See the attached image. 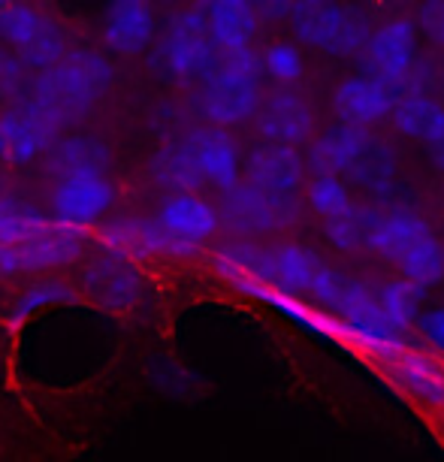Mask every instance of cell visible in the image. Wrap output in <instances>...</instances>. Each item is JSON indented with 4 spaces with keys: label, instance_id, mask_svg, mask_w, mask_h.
<instances>
[{
    "label": "cell",
    "instance_id": "d6986e66",
    "mask_svg": "<svg viewBox=\"0 0 444 462\" xmlns=\"http://www.w3.org/2000/svg\"><path fill=\"white\" fill-rule=\"evenodd\" d=\"M154 217H158L161 226L172 239L185 242V245L197 248V251L203 248L217 233V226H221V221H217V208L199 194L163 197V203Z\"/></svg>",
    "mask_w": 444,
    "mask_h": 462
},
{
    "label": "cell",
    "instance_id": "8d00e7d4",
    "mask_svg": "<svg viewBox=\"0 0 444 462\" xmlns=\"http://www.w3.org/2000/svg\"><path fill=\"white\" fill-rule=\"evenodd\" d=\"M13 275H22V260H19V251H15V248H6V245H0V282H4V278H13Z\"/></svg>",
    "mask_w": 444,
    "mask_h": 462
},
{
    "label": "cell",
    "instance_id": "d6a6232c",
    "mask_svg": "<svg viewBox=\"0 0 444 462\" xmlns=\"http://www.w3.org/2000/svg\"><path fill=\"white\" fill-rule=\"evenodd\" d=\"M260 64H264V76L284 85V88L300 82L302 73H306V58H302V49L296 42H273V46H266L264 55H260Z\"/></svg>",
    "mask_w": 444,
    "mask_h": 462
},
{
    "label": "cell",
    "instance_id": "9a60e30c",
    "mask_svg": "<svg viewBox=\"0 0 444 462\" xmlns=\"http://www.w3.org/2000/svg\"><path fill=\"white\" fill-rule=\"evenodd\" d=\"M399 103V91L390 85L372 79V76H347L336 85L333 91V109L342 125L369 130L372 125H381L393 116Z\"/></svg>",
    "mask_w": 444,
    "mask_h": 462
},
{
    "label": "cell",
    "instance_id": "f546056e",
    "mask_svg": "<svg viewBox=\"0 0 444 462\" xmlns=\"http://www.w3.org/2000/svg\"><path fill=\"white\" fill-rule=\"evenodd\" d=\"M378 215H381L378 208H372L365 203H354L351 208H345L342 215L324 221V236L329 239V245L336 251H345V254L369 251V239H372V230H375Z\"/></svg>",
    "mask_w": 444,
    "mask_h": 462
},
{
    "label": "cell",
    "instance_id": "9c48e42d",
    "mask_svg": "<svg viewBox=\"0 0 444 462\" xmlns=\"http://www.w3.org/2000/svg\"><path fill=\"white\" fill-rule=\"evenodd\" d=\"M100 248L118 251L134 263H148V260H181L199 254L197 248L172 239L152 215H121L100 226Z\"/></svg>",
    "mask_w": 444,
    "mask_h": 462
},
{
    "label": "cell",
    "instance_id": "277c9868",
    "mask_svg": "<svg viewBox=\"0 0 444 462\" xmlns=\"http://www.w3.org/2000/svg\"><path fill=\"white\" fill-rule=\"evenodd\" d=\"M221 58L208 37L206 6H181L170 13L158 46L152 51V67L167 82H199Z\"/></svg>",
    "mask_w": 444,
    "mask_h": 462
},
{
    "label": "cell",
    "instance_id": "d4e9b609",
    "mask_svg": "<svg viewBox=\"0 0 444 462\" xmlns=\"http://www.w3.org/2000/svg\"><path fill=\"white\" fill-rule=\"evenodd\" d=\"M148 176L161 190L170 194H197L199 188L206 185L203 176H199L194 154L185 143V136H176L170 143H163L154 158L148 161Z\"/></svg>",
    "mask_w": 444,
    "mask_h": 462
},
{
    "label": "cell",
    "instance_id": "2e32d148",
    "mask_svg": "<svg viewBox=\"0 0 444 462\" xmlns=\"http://www.w3.org/2000/svg\"><path fill=\"white\" fill-rule=\"evenodd\" d=\"M185 136V143L194 154V163L203 176L206 185L217 188L221 194H227L242 181V161L236 152V143L227 130L212 127V125H197L190 127Z\"/></svg>",
    "mask_w": 444,
    "mask_h": 462
},
{
    "label": "cell",
    "instance_id": "7402d4cb",
    "mask_svg": "<svg viewBox=\"0 0 444 462\" xmlns=\"http://www.w3.org/2000/svg\"><path fill=\"white\" fill-rule=\"evenodd\" d=\"M85 248H88L85 230L58 224L55 217H51V224L37 239H31L28 245L19 248L22 273H51V269H64L69 263H76V260L85 254Z\"/></svg>",
    "mask_w": 444,
    "mask_h": 462
},
{
    "label": "cell",
    "instance_id": "ab89813d",
    "mask_svg": "<svg viewBox=\"0 0 444 462\" xmlns=\"http://www.w3.org/2000/svg\"><path fill=\"white\" fill-rule=\"evenodd\" d=\"M0 6H4V4H0Z\"/></svg>",
    "mask_w": 444,
    "mask_h": 462
},
{
    "label": "cell",
    "instance_id": "8992f818",
    "mask_svg": "<svg viewBox=\"0 0 444 462\" xmlns=\"http://www.w3.org/2000/svg\"><path fill=\"white\" fill-rule=\"evenodd\" d=\"M82 293L97 305L100 311L112 315H127L136 311L148 300V278L143 266L118 251L100 248L82 266Z\"/></svg>",
    "mask_w": 444,
    "mask_h": 462
},
{
    "label": "cell",
    "instance_id": "f1b7e54d",
    "mask_svg": "<svg viewBox=\"0 0 444 462\" xmlns=\"http://www.w3.org/2000/svg\"><path fill=\"white\" fill-rule=\"evenodd\" d=\"M423 293L417 284L405 282V278H387V282L375 284V296L381 305V315L396 333H408L423 315Z\"/></svg>",
    "mask_w": 444,
    "mask_h": 462
},
{
    "label": "cell",
    "instance_id": "484cf974",
    "mask_svg": "<svg viewBox=\"0 0 444 462\" xmlns=\"http://www.w3.org/2000/svg\"><path fill=\"white\" fill-rule=\"evenodd\" d=\"M347 176H351L354 185L365 190V194L390 197L396 188V179H399V158L384 139L372 136L369 145L363 148V154L356 158V163Z\"/></svg>",
    "mask_w": 444,
    "mask_h": 462
},
{
    "label": "cell",
    "instance_id": "74e56055",
    "mask_svg": "<svg viewBox=\"0 0 444 462\" xmlns=\"http://www.w3.org/2000/svg\"><path fill=\"white\" fill-rule=\"evenodd\" d=\"M423 152H426V158L432 161V167L444 172V127H441L432 139H426V143H423Z\"/></svg>",
    "mask_w": 444,
    "mask_h": 462
},
{
    "label": "cell",
    "instance_id": "8fae6325",
    "mask_svg": "<svg viewBox=\"0 0 444 462\" xmlns=\"http://www.w3.org/2000/svg\"><path fill=\"white\" fill-rule=\"evenodd\" d=\"M112 203H116V185L109 176H73L51 181L49 188V217L76 230L103 221Z\"/></svg>",
    "mask_w": 444,
    "mask_h": 462
},
{
    "label": "cell",
    "instance_id": "83f0119b",
    "mask_svg": "<svg viewBox=\"0 0 444 462\" xmlns=\"http://www.w3.org/2000/svg\"><path fill=\"white\" fill-rule=\"evenodd\" d=\"M390 118H393L396 134L423 145L444 127V106L432 94H402Z\"/></svg>",
    "mask_w": 444,
    "mask_h": 462
},
{
    "label": "cell",
    "instance_id": "cb8c5ba5",
    "mask_svg": "<svg viewBox=\"0 0 444 462\" xmlns=\"http://www.w3.org/2000/svg\"><path fill=\"white\" fill-rule=\"evenodd\" d=\"M79 302V291L58 275H40L33 278L15 293V300L6 309V324L10 327H28L33 318L46 315V311L67 309V305Z\"/></svg>",
    "mask_w": 444,
    "mask_h": 462
},
{
    "label": "cell",
    "instance_id": "3957f363",
    "mask_svg": "<svg viewBox=\"0 0 444 462\" xmlns=\"http://www.w3.org/2000/svg\"><path fill=\"white\" fill-rule=\"evenodd\" d=\"M293 37L329 58H360L372 37L369 15L347 4L327 0H300L287 15Z\"/></svg>",
    "mask_w": 444,
    "mask_h": 462
},
{
    "label": "cell",
    "instance_id": "4dcf8cb0",
    "mask_svg": "<svg viewBox=\"0 0 444 462\" xmlns=\"http://www.w3.org/2000/svg\"><path fill=\"white\" fill-rule=\"evenodd\" d=\"M396 266L405 282L417 284L421 291L441 284L444 282V242L432 233V236H426L423 242H417Z\"/></svg>",
    "mask_w": 444,
    "mask_h": 462
},
{
    "label": "cell",
    "instance_id": "1f68e13d",
    "mask_svg": "<svg viewBox=\"0 0 444 462\" xmlns=\"http://www.w3.org/2000/svg\"><path fill=\"white\" fill-rule=\"evenodd\" d=\"M306 199L311 212L324 217V221L342 215L345 208L354 206L351 188H347V181L342 176H311L306 185Z\"/></svg>",
    "mask_w": 444,
    "mask_h": 462
},
{
    "label": "cell",
    "instance_id": "44dd1931",
    "mask_svg": "<svg viewBox=\"0 0 444 462\" xmlns=\"http://www.w3.org/2000/svg\"><path fill=\"white\" fill-rule=\"evenodd\" d=\"M372 134L369 130L351 127V125H333L324 134L311 139L309 154H306V167L315 176H347L356 158L363 154V148L369 145Z\"/></svg>",
    "mask_w": 444,
    "mask_h": 462
},
{
    "label": "cell",
    "instance_id": "e575fe53",
    "mask_svg": "<svg viewBox=\"0 0 444 462\" xmlns=\"http://www.w3.org/2000/svg\"><path fill=\"white\" fill-rule=\"evenodd\" d=\"M417 31H423L432 42L444 46V0L423 4L417 10Z\"/></svg>",
    "mask_w": 444,
    "mask_h": 462
},
{
    "label": "cell",
    "instance_id": "d590c367",
    "mask_svg": "<svg viewBox=\"0 0 444 462\" xmlns=\"http://www.w3.org/2000/svg\"><path fill=\"white\" fill-rule=\"evenodd\" d=\"M417 329H421V336L426 342L444 356V305H435V309L423 311L421 320H417Z\"/></svg>",
    "mask_w": 444,
    "mask_h": 462
},
{
    "label": "cell",
    "instance_id": "ffe728a7",
    "mask_svg": "<svg viewBox=\"0 0 444 462\" xmlns=\"http://www.w3.org/2000/svg\"><path fill=\"white\" fill-rule=\"evenodd\" d=\"M206 22L217 55L251 51V42H254L260 24H264L257 4H245V0H215V4L206 6Z\"/></svg>",
    "mask_w": 444,
    "mask_h": 462
},
{
    "label": "cell",
    "instance_id": "5b68a950",
    "mask_svg": "<svg viewBox=\"0 0 444 462\" xmlns=\"http://www.w3.org/2000/svg\"><path fill=\"white\" fill-rule=\"evenodd\" d=\"M0 40L22 60L24 69L55 67L69 51L67 31L46 10L31 4H4L0 6Z\"/></svg>",
    "mask_w": 444,
    "mask_h": 462
},
{
    "label": "cell",
    "instance_id": "ba28073f",
    "mask_svg": "<svg viewBox=\"0 0 444 462\" xmlns=\"http://www.w3.org/2000/svg\"><path fill=\"white\" fill-rule=\"evenodd\" d=\"M417 60H421L417 55V22L408 15H393V19L372 28V37L360 55V67L363 76H372V79L402 91Z\"/></svg>",
    "mask_w": 444,
    "mask_h": 462
},
{
    "label": "cell",
    "instance_id": "30bf717a",
    "mask_svg": "<svg viewBox=\"0 0 444 462\" xmlns=\"http://www.w3.org/2000/svg\"><path fill=\"white\" fill-rule=\"evenodd\" d=\"M58 136L64 134L55 121L22 97L0 112V163L24 167V163L42 161V154L58 143Z\"/></svg>",
    "mask_w": 444,
    "mask_h": 462
},
{
    "label": "cell",
    "instance_id": "7a4b0ae2",
    "mask_svg": "<svg viewBox=\"0 0 444 462\" xmlns=\"http://www.w3.org/2000/svg\"><path fill=\"white\" fill-rule=\"evenodd\" d=\"M264 64L254 49L242 55H221L199 79L194 106L212 127H233L254 118L264 103Z\"/></svg>",
    "mask_w": 444,
    "mask_h": 462
},
{
    "label": "cell",
    "instance_id": "7c38bea8",
    "mask_svg": "<svg viewBox=\"0 0 444 462\" xmlns=\"http://www.w3.org/2000/svg\"><path fill=\"white\" fill-rule=\"evenodd\" d=\"M257 134L264 136V143H275V145H291L300 148L311 143V134H315V106L302 91L296 88H284L278 85L264 97L257 109Z\"/></svg>",
    "mask_w": 444,
    "mask_h": 462
},
{
    "label": "cell",
    "instance_id": "e0dca14e",
    "mask_svg": "<svg viewBox=\"0 0 444 462\" xmlns=\"http://www.w3.org/2000/svg\"><path fill=\"white\" fill-rule=\"evenodd\" d=\"M109 145L91 134H64L42 154V176L49 181L73 176H109Z\"/></svg>",
    "mask_w": 444,
    "mask_h": 462
},
{
    "label": "cell",
    "instance_id": "ac0fdd59",
    "mask_svg": "<svg viewBox=\"0 0 444 462\" xmlns=\"http://www.w3.org/2000/svg\"><path fill=\"white\" fill-rule=\"evenodd\" d=\"M384 372L393 381V387L408 393L414 402L444 411V363L435 360L432 354L405 347L393 360L384 363Z\"/></svg>",
    "mask_w": 444,
    "mask_h": 462
},
{
    "label": "cell",
    "instance_id": "f35d334b",
    "mask_svg": "<svg viewBox=\"0 0 444 462\" xmlns=\"http://www.w3.org/2000/svg\"><path fill=\"white\" fill-rule=\"evenodd\" d=\"M441 432H444V414H441Z\"/></svg>",
    "mask_w": 444,
    "mask_h": 462
},
{
    "label": "cell",
    "instance_id": "836d02e7",
    "mask_svg": "<svg viewBox=\"0 0 444 462\" xmlns=\"http://www.w3.org/2000/svg\"><path fill=\"white\" fill-rule=\"evenodd\" d=\"M28 69L19 58L13 55L6 46H0V100L4 97H19L28 91Z\"/></svg>",
    "mask_w": 444,
    "mask_h": 462
},
{
    "label": "cell",
    "instance_id": "5bb4252c",
    "mask_svg": "<svg viewBox=\"0 0 444 462\" xmlns=\"http://www.w3.org/2000/svg\"><path fill=\"white\" fill-rule=\"evenodd\" d=\"M158 37V15L143 0H118L100 15V40L109 55L136 58Z\"/></svg>",
    "mask_w": 444,
    "mask_h": 462
},
{
    "label": "cell",
    "instance_id": "4316f807",
    "mask_svg": "<svg viewBox=\"0 0 444 462\" xmlns=\"http://www.w3.org/2000/svg\"><path fill=\"white\" fill-rule=\"evenodd\" d=\"M49 224L51 217L40 212L33 203H28V199L15 197L10 190L0 194V245L19 251L31 239H37Z\"/></svg>",
    "mask_w": 444,
    "mask_h": 462
},
{
    "label": "cell",
    "instance_id": "4fadbf2b",
    "mask_svg": "<svg viewBox=\"0 0 444 462\" xmlns=\"http://www.w3.org/2000/svg\"><path fill=\"white\" fill-rule=\"evenodd\" d=\"M306 158L300 154V148L291 145H275V143H260L248 152L245 158V185L264 190L269 197L296 199V194L306 185Z\"/></svg>",
    "mask_w": 444,
    "mask_h": 462
},
{
    "label": "cell",
    "instance_id": "52a82bcc",
    "mask_svg": "<svg viewBox=\"0 0 444 462\" xmlns=\"http://www.w3.org/2000/svg\"><path fill=\"white\" fill-rule=\"evenodd\" d=\"M217 221L239 239L273 236V233L291 230L300 224V203L296 199L269 197L264 190L239 181L236 188L221 194L217 199Z\"/></svg>",
    "mask_w": 444,
    "mask_h": 462
},
{
    "label": "cell",
    "instance_id": "603a6c76",
    "mask_svg": "<svg viewBox=\"0 0 444 462\" xmlns=\"http://www.w3.org/2000/svg\"><path fill=\"white\" fill-rule=\"evenodd\" d=\"M432 224L414 208H387L378 215L375 230H372L369 251L387 263H399L417 242L432 236Z\"/></svg>",
    "mask_w": 444,
    "mask_h": 462
},
{
    "label": "cell",
    "instance_id": "6da1fadb",
    "mask_svg": "<svg viewBox=\"0 0 444 462\" xmlns=\"http://www.w3.org/2000/svg\"><path fill=\"white\" fill-rule=\"evenodd\" d=\"M116 85V67L97 49H69L64 60L37 73L24 91L42 116H49L64 134L67 127L82 125Z\"/></svg>",
    "mask_w": 444,
    "mask_h": 462
}]
</instances>
